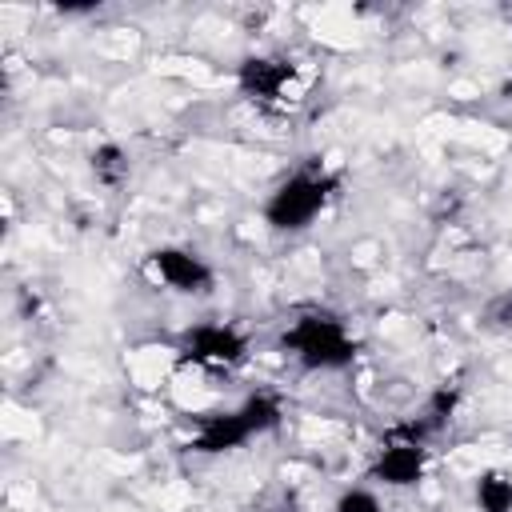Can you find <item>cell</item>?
I'll list each match as a JSON object with an SVG mask.
<instances>
[{
	"label": "cell",
	"mask_w": 512,
	"mask_h": 512,
	"mask_svg": "<svg viewBox=\"0 0 512 512\" xmlns=\"http://www.w3.org/2000/svg\"><path fill=\"white\" fill-rule=\"evenodd\" d=\"M336 176L324 168H296L288 180H280L264 200V224L276 232H300L308 228L332 200Z\"/></svg>",
	"instance_id": "cell-3"
},
{
	"label": "cell",
	"mask_w": 512,
	"mask_h": 512,
	"mask_svg": "<svg viewBox=\"0 0 512 512\" xmlns=\"http://www.w3.org/2000/svg\"><path fill=\"white\" fill-rule=\"evenodd\" d=\"M148 268L156 272L160 284H168L180 296H208L216 284V272L204 256H196L192 248L180 244H160L148 252Z\"/></svg>",
	"instance_id": "cell-5"
},
{
	"label": "cell",
	"mask_w": 512,
	"mask_h": 512,
	"mask_svg": "<svg viewBox=\"0 0 512 512\" xmlns=\"http://www.w3.org/2000/svg\"><path fill=\"white\" fill-rule=\"evenodd\" d=\"M180 360L200 368H236L248 360V340L232 324H192L180 336Z\"/></svg>",
	"instance_id": "cell-4"
},
{
	"label": "cell",
	"mask_w": 512,
	"mask_h": 512,
	"mask_svg": "<svg viewBox=\"0 0 512 512\" xmlns=\"http://www.w3.org/2000/svg\"><path fill=\"white\" fill-rule=\"evenodd\" d=\"M292 72L296 68H292L288 56H244L240 68H236V84H240V92L248 100L272 104V100H280V92L292 80Z\"/></svg>",
	"instance_id": "cell-7"
},
{
	"label": "cell",
	"mask_w": 512,
	"mask_h": 512,
	"mask_svg": "<svg viewBox=\"0 0 512 512\" xmlns=\"http://www.w3.org/2000/svg\"><path fill=\"white\" fill-rule=\"evenodd\" d=\"M280 348L292 352L308 372H340V368H352V360H356V340L344 328V320L332 312L296 316L284 328Z\"/></svg>",
	"instance_id": "cell-1"
},
{
	"label": "cell",
	"mask_w": 512,
	"mask_h": 512,
	"mask_svg": "<svg viewBox=\"0 0 512 512\" xmlns=\"http://www.w3.org/2000/svg\"><path fill=\"white\" fill-rule=\"evenodd\" d=\"M332 512H384V504L376 500L372 488H344L332 504Z\"/></svg>",
	"instance_id": "cell-11"
},
{
	"label": "cell",
	"mask_w": 512,
	"mask_h": 512,
	"mask_svg": "<svg viewBox=\"0 0 512 512\" xmlns=\"http://www.w3.org/2000/svg\"><path fill=\"white\" fill-rule=\"evenodd\" d=\"M280 420H284L280 400L272 392H252L240 408L204 416L188 448L200 452V456H220V452H232V448L248 444L252 436H264V432L280 428Z\"/></svg>",
	"instance_id": "cell-2"
},
{
	"label": "cell",
	"mask_w": 512,
	"mask_h": 512,
	"mask_svg": "<svg viewBox=\"0 0 512 512\" xmlns=\"http://www.w3.org/2000/svg\"><path fill=\"white\" fill-rule=\"evenodd\" d=\"M424 468H428V448L420 440L388 436L384 448L376 452L372 468H368V480L388 484V488H412V484H420Z\"/></svg>",
	"instance_id": "cell-6"
},
{
	"label": "cell",
	"mask_w": 512,
	"mask_h": 512,
	"mask_svg": "<svg viewBox=\"0 0 512 512\" xmlns=\"http://www.w3.org/2000/svg\"><path fill=\"white\" fill-rule=\"evenodd\" d=\"M476 512H512V480L496 468L476 476Z\"/></svg>",
	"instance_id": "cell-8"
},
{
	"label": "cell",
	"mask_w": 512,
	"mask_h": 512,
	"mask_svg": "<svg viewBox=\"0 0 512 512\" xmlns=\"http://www.w3.org/2000/svg\"><path fill=\"white\" fill-rule=\"evenodd\" d=\"M480 324H484L488 332H512V288H500L496 296L484 300Z\"/></svg>",
	"instance_id": "cell-10"
},
{
	"label": "cell",
	"mask_w": 512,
	"mask_h": 512,
	"mask_svg": "<svg viewBox=\"0 0 512 512\" xmlns=\"http://www.w3.org/2000/svg\"><path fill=\"white\" fill-rule=\"evenodd\" d=\"M92 172L104 188H120L128 180V152L120 144H100L92 152Z\"/></svg>",
	"instance_id": "cell-9"
}]
</instances>
